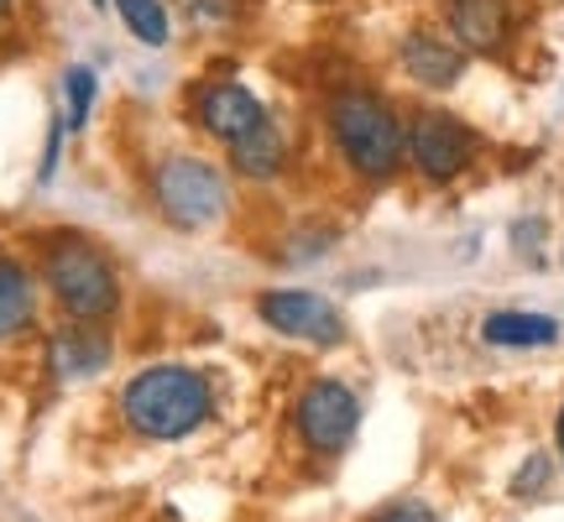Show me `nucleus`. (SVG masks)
<instances>
[{"mask_svg": "<svg viewBox=\"0 0 564 522\" xmlns=\"http://www.w3.org/2000/svg\"><path fill=\"white\" fill-rule=\"evenodd\" d=\"M42 282H37V267L17 251H0V350L6 345L26 340L37 335L42 324Z\"/></svg>", "mask_w": 564, "mask_h": 522, "instance_id": "f8f14e48", "label": "nucleus"}, {"mask_svg": "<svg viewBox=\"0 0 564 522\" xmlns=\"http://www.w3.org/2000/svg\"><path fill=\"white\" fill-rule=\"evenodd\" d=\"M63 137H68V126H63V116H53V121H47V141H42L37 183H53V178H58V162H63Z\"/></svg>", "mask_w": 564, "mask_h": 522, "instance_id": "412c9836", "label": "nucleus"}, {"mask_svg": "<svg viewBox=\"0 0 564 522\" xmlns=\"http://www.w3.org/2000/svg\"><path fill=\"white\" fill-rule=\"evenodd\" d=\"M11 11H17V0H0V21H11Z\"/></svg>", "mask_w": 564, "mask_h": 522, "instance_id": "5701e85b", "label": "nucleus"}, {"mask_svg": "<svg viewBox=\"0 0 564 522\" xmlns=\"http://www.w3.org/2000/svg\"><path fill=\"white\" fill-rule=\"evenodd\" d=\"M95 100H100V74L89 68V63H68L63 68V126H68V137H84L89 121H95Z\"/></svg>", "mask_w": 564, "mask_h": 522, "instance_id": "2eb2a0df", "label": "nucleus"}, {"mask_svg": "<svg viewBox=\"0 0 564 522\" xmlns=\"http://www.w3.org/2000/svg\"><path fill=\"white\" fill-rule=\"evenodd\" d=\"M361 522H444V512L429 502V497H419V491H403V497H387V502H377Z\"/></svg>", "mask_w": 564, "mask_h": 522, "instance_id": "a211bd4d", "label": "nucleus"}, {"mask_svg": "<svg viewBox=\"0 0 564 522\" xmlns=\"http://www.w3.org/2000/svg\"><path fill=\"white\" fill-rule=\"evenodd\" d=\"M121 356V340L116 329H95V324H53L47 340H42V366L58 387H84L100 382L105 371Z\"/></svg>", "mask_w": 564, "mask_h": 522, "instance_id": "1a4fd4ad", "label": "nucleus"}, {"mask_svg": "<svg viewBox=\"0 0 564 522\" xmlns=\"http://www.w3.org/2000/svg\"><path fill=\"white\" fill-rule=\"evenodd\" d=\"M32 267H37L42 298L63 324H95L116 329L131 303L126 267L95 230L79 225H47L32 236Z\"/></svg>", "mask_w": 564, "mask_h": 522, "instance_id": "f03ea898", "label": "nucleus"}, {"mask_svg": "<svg viewBox=\"0 0 564 522\" xmlns=\"http://www.w3.org/2000/svg\"><path fill=\"white\" fill-rule=\"evenodd\" d=\"M319 126L356 183L382 188L408 167V116L377 84H335L319 100Z\"/></svg>", "mask_w": 564, "mask_h": 522, "instance_id": "20e7f679", "label": "nucleus"}, {"mask_svg": "<svg viewBox=\"0 0 564 522\" xmlns=\"http://www.w3.org/2000/svg\"><path fill=\"white\" fill-rule=\"evenodd\" d=\"M554 476H560V460H554V449H528L518 470L507 476V497L512 502H544L549 491H554Z\"/></svg>", "mask_w": 564, "mask_h": 522, "instance_id": "f3484780", "label": "nucleus"}, {"mask_svg": "<svg viewBox=\"0 0 564 522\" xmlns=\"http://www.w3.org/2000/svg\"><path fill=\"white\" fill-rule=\"evenodd\" d=\"M481 157V137L476 126H465L460 116H449L440 105L413 110L408 116V167L419 173L429 188H449L460 183Z\"/></svg>", "mask_w": 564, "mask_h": 522, "instance_id": "0eeeda50", "label": "nucleus"}, {"mask_svg": "<svg viewBox=\"0 0 564 522\" xmlns=\"http://www.w3.org/2000/svg\"><path fill=\"white\" fill-rule=\"evenodd\" d=\"M116 428L141 449H178L204 439L225 413L215 366L188 356H152L131 366L116 387Z\"/></svg>", "mask_w": 564, "mask_h": 522, "instance_id": "f257e3e1", "label": "nucleus"}, {"mask_svg": "<svg viewBox=\"0 0 564 522\" xmlns=\"http://www.w3.org/2000/svg\"><path fill=\"white\" fill-rule=\"evenodd\" d=\"M554 460H560V470H564V398H560V407H554Z\"/></svg>", "mask_w": 564, "mask_h": 522, "instance_id": "4be33fe9", "label": "nucleus"}, {"mask_svg": "<svg viewBox=\"0 0 564 522\" xmlns=\"http://www.w3.org/2000/svg\"><path fill=\"white\" fill-rule=\"evenodd\" d=\"M444 32L460 42L465 53L497 58L512 37V6L507 0H449L444 6Z\"/></svg>", "mask_w": 564, "mask_h": 522, "instance_id": "4468645a", "label": "nucleus"}, {"mask_svg": "<svg viewBox=\"0 0 564 522\" xmlns=\"http://www.w3.org/2000/svg\"><path fill=\"white\" fill-rule=\"evenodd\" d=\"M178 6L194 26H230L241 11V0H178Z\"/></svg>", "mask_w": 564, "mask_h": 522, "instance_id": "aec40b11", "label": "nucleus"}, {"mask_svg": "<svg viewBox=\"0 0 564 522\" xmlns=\"http://www.w3.org/2000/svg\"><path fill=\"white\" fill-rule=\"evenodd\" d=\"M183 116H188V126L204 141H215L220 152H230L241 137H251L262 121H272V110L241 79H199L188 89V100H183Z\"/></svg>", "mask_w": 564, "mask_h": 522, "instance_id": "6e6552de", "label": "nucleus"}, {"mask_svg": "<svg viewBox=\"0 0 564 522\" xmlns=\"http://www.w3.org/2000/svg\"><path fill=\"white\" fill-rule=\"evenodd\" d=\"M141 199H147V215L173 230V236H220L225 225L236 220V178L230 167L215 162L199 146H167V152H152L147 167H141Z\"/></svg>", "mask_w": 564, "mask_h": 522, "instance_id": "7ed1b4c3", "label": "nucleus"}, {"mask_svg": "<svg viewBox=\"0 0 564 522\" xmlns=\"http://www.w3.org/2000/svg\"><path fill=\"white\" fill-rule=\"evenodd\" d=\"M366 423V398L361 387L340 377V371H308L282 407V428L293 455L308 465H335L356 449V434Z\"/></svg>", "mask_w": 564, "mask_h": 522, "instance_id": "39448f33", "label": "nucleus"}, {"mask_svg": "<svg viewBox=\"0 0 564 522\" xmlns=\"http://www.w3.org/2000/svg\"><path fill=\"white\" fill-rule=\"evenodd\" d=\"M89 6H95V11H105V6H110V0H89Z\"/></svg>", "mask_w": 564, "mask_h": 522, "instance_id": "b1692460", "label": "nucleus"}, {"mask_svg": "<svg viewBox=\"0 0 564 522\" xmlns=\"http://www.w3.org/2000/svg\"><path fill=\"white\" fill-rule=\"evenodd\" d=\"M314 6H319V0H314Z\"/></svg>", "mask_w": 564, "mask_h": 522, "instance_id": "a878e982", "label": "nucleus"}, {"mask_svg": "<svg viewBox=\"0 0 564 522\" xmlns=\"http://www.w3.org/2000/svg\"><path fill=\"white\" fill-rule=\"evenodd\" d=\"M251 319L262 324L272 340L299 345V350H319L335 356L350 345V319H345L340 298H329L324 287L308 282H267L251 293Z\"/></svg>", "mask_w": 564, "mask_h": 522, "instance_id": "423d86ee", "label": "nucleus"}, {"mask_svg": "<svg viewBox=\"0 0 564 522\" xmlns=\"http://www.w3.org/2000/svg\"><path fill=\"white\" fill-rule=\"evenodd\" d=\"M486 350H507V356H533V350H554L564 340V319L549 308H523V303H502L486 308L476 319Z\"/></svg>", "mask_w": 564, "mask_h": 522, "instance_id": "9d476101", "label": "nucleus"}, {"mask_svg": "<svg viewBox=\"0 0 564 522\" xmlns=\"http://www.w3.org/2000/svg\"><path fill=\"white\" fill-rule=\"evenodd\" d=\"M560 261H564V241H560Z\"/></svg>", "mask_w": 564, "mask_h": 522, "instance_id": "393cba45", "label": "nucleus"}, {"mask_svg": "<svg viewBox=\"0 0 564 522\" xmlns=\"http://www.w3.org/2000/svg\"><path fill=\"white\" fill-rule=\"evenodd\" d=\"M512 251L523 261H544V241H549V225L539 220V215H523V220H512Z\"/></svg>", "mask_w": 564, "mask_h": 522, "instance_id": "6ab92c4d", "label": "nucleus"}, {"mask_svg": "<svg viewBox=\"0 0 564 522\" xmlns=\"http://www.w3.org/2000/svg\"><path fill=\"white\" fill-rule=\"evenodd\" d=\"M465 58H470V53H465L449 32H440V26H413V32H403V42H398V68H403L419 89H455V84L465 79Z\"/></svg>", "mask_w": 564, "mask_h": 522, "instance_id": "9b49d317", "label": "nucleus"}, {"mask_svg": "<svg viewBox=\"0 0 564 522\" xmlns=\"http://www.w3.org/2000/svg\"><path fill=\"white\" fill-rule=\"evenodd\" d=\"M116 6V17L141 47H152L162 53L167 42H173V11H167V0H110Z\"/></svg>", "mask_w": 564, "mask_h": 522, "instance_id": "dca6fc26", "label": "nucleus"}, {"mask_svg": "<svg viewBox=\"0 0 564 522\" xmlns=\"http://www.w3.org/2000/svg\"><path fill=\"white\" fill-rule=\"evenodd\" d=\"M225 167H230V178L257 183V188L278 183L282 173L293 167V137H288V126H282L278 116L262 121L251 137H241L230 152H225Z\"/></svg>", "mask_w": 564, "mask_h": 522, "instance_id": "ddd939ff", "label": "nucleus"}]
</instances>
